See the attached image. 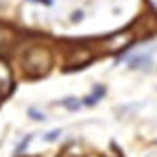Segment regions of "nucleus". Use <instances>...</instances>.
Segmentation results:
<instances>
[{
  "instance_id": "nucleus-1",
  "label": "nucleus",
  "mask_w": 157,
  "mask_h": 157,
  "mask_svg": "<svg viewBox=\"0 0 157 157\" xmlns=\"http://www.w3.org/2000/svg\"><path fill=\"white\" fill-rule=\"evenodd\" d=\"M153 55H155V44H151L148 48H142V50L129 52L124 61L131 70H151L153 68Z\"/></svg>"
},
{
  "instance_id": "nucleus-2",
  "label": "nucleus",
  "mask_w": 157,
  "mask_h": 157,
  "mask_svg": "<svg viewBox=\"0 0 157 157\" xmlns=\"http://www.w3.org/2000/svg\"><path fill=\"white\" fill-rule=\"evenodd\" d=\"M11 90V72L5 61H0V96Z\"/></svg>"
},
{
  "instance_id": "nucleus-3",
  "label": "nucleus",
  "mask_w": 157,
  "mask_h": 157,
  "mask_svg": "<svg viewBox=\"0 0 157 157\" xmlns=\"http://www.w3.org/2000/svg\"><path fill=\"white\" fill-rule=\"evenodd\" d=\"M107 94V90H105V85H94V90L85 96V101L81 103V105H87V107H92V105H96L98 101H101V98Z\"/></svg>"
},
{
  "instance_id": "nucleus-4",
  "label": "nucleus",
  "mask_w": 157,
  "mask_h": 157,
  "mask_svg": "<svg viewBox=\"0 0 157 157\" xmlns=\"http://www.w3.org/2000/svg\"><path fill=\"white\" fill-rule=\"evenodd\" d=\"M61 105H63L66 109H70V111H76L78 107H81V101H76L74 96H66L63 101H61Z\"/></svg>"
},
{
  "instance_id": "nucleus-5",
  "label": "nucleus",
  "mask_w": 157,
  "mask_h": 157,
  "mask_svg": "<svg viewBox=\"0 0 157 157\" xmlns=\"http://www.w3.org/2000/svg\"><path fill=\"white\" fill-rule=\"evenodd\" d=\"M29 116H31V120H35V122H44L46 120V113L39 111L37 107H29Z\"/></svg>"
},
{
  "instance_id": "nucleus-6",
  "label": "nucleus",
  "mask_w": 157,
  "mask_h": 157,
  "mask_svg": "<svg viewBox=\"0 0 157 157\" xmlns=\"http://www.w3.org/2000/svg\"><path fill=\"white\" fill-rule=\"evenodd\" d=\"M31 140H33V135H31V133L24 137V140H20V144L15 146V155H22V153L29 148V142H31Z\"/></svg>"
},
{
  "instance_id": "nucleus-7",
  "label": "nucleus",
  "mask_w": 157,
  "mask_h": 157,
  "mask_svg": "<svg viewBox=\"0 0 157 157\" xmlns=\"http://www.w3.org/2000/svg\"><path fill=\"white\" fill-rule=\"evenodd\" d=\"M59 137H61V129H52V131H48L44 135V142H55V140H59Z\"/></svg>"
},
{
  "instance_id": "nucleus-8",
  "label": "nucleus",
  "mask_w": 157,
  "mask_h": 157,
  "mask_svg": "<svg viewBox=\"0 0 157 157\" xmlns=\"http://www.w3.org/2000/svg\"><path fill=\"white\" fill-rule=\"evenodd\" d=\"M29 2H35V5H44V7H50L55 0H29Z\"/></svg>"
},
{
  "instance_id": "nucleus-9",
  "label": "nucleus",
  "mask_w": 157,
  "mask_h": 157,
  "mask_svg": "<svg viewBox=\"0 0 157 157\" xmlns=\"http://www.w3.org/2000/svg\"><path fill=\"white\" fill-rule=\"evenodd\" d=\"M81 20H83V13H81V11L72 13V22H81Z\"/></svg>"
},
{
  "instance_id": "nucleus-10",
  "label": "nucleus",
  "mask_w": 157,
  "mask_h": 157,
  "mask_svg": "<svg viewBox=\"0 0 157 157\" xmlns=\"http://www.w3.org/2000/svg\"><path fill=\"white\" fill-rule=\"evenodd\" d=\"M148 2H151V7H153V9L157 11V0H148Z\"/></svg>"
},
{
  "instance_id": "nucleus-11",
  "label": "nucleus",
  "mask_w": 157,
  "mask_h": 157,
  "mask_svg": "<svg viewBox=\"0 0 157 157\" xmlns=\"http://www.w3.org/2000/svg\"><path fill=\"white\" fill-rule=\"evenodd\" d=\"M2 37H5V33H2V31H0V42H2Z\"/></svg>"
}]
</instances>
